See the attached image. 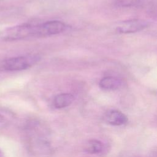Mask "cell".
Returning a JSON list of instances; mask_svg holds the SVG:
<instances>
[{
    "label": "cell",
    "mask_w": 157,
    "mask_h": 157,
    "mask_svg": "<svg viewBox=\"0 0 157 157\" xmlns=\"http://www.w3.org/2000/svg\"><path fill=\"white\" fill-rule=\"evenodd\" d=\"M99 85L103 90H115L121 86V80L115 77H105L99 81Z\"/></svg>",
    "instance_id": "5b68a950"
},
{
    "label": "cell",
    "mask_w": 157,
    "mask_h": 157,
    "mask_svg": "<svg viewBox=\"0 0 157 157\" xmlns=\"http://www.w3.org/2000/svg\"><path fill=\"white\" fill-rule=\"evenodd\" d=\"M3 120V117L0 114V123Z\"/></svg>",
    "instance_id": "9c48e42d"
},
{
    "label": "cell",
    "mask_w": 157,
    "mask_h": 157,
    "mask_svg": "<svg viewBox=\"0 0 157 157\" xmlns=\"http://www.w3.org/2000/svg\"><path fill=\"white\" fill-rule=\"evenodd\" d=\"M74 100V96L71 93H61L56 96L53 105L57 109H62L71 105Z\"/></svg>",
    "instance_id": "8992f818"
},
{
    "label": "cell",
    "mask_w": 157,
    "mask_h": 157,
    "mask_svg": "<svg viewBox=\"0 0 157 157\" xmlns=\"http://www.w3.org/2000/svg\"><path fill=\"white\" fill-rule=\"evenodd\" d=\"M66 25L60 21H48L40 23V37H47L63 33Z\"/></svg>",
    "instance_id": "3957f363"
},
{
    "label": "cell",
    "mask_w": 157,
    "mask_h": 157,
    "mask_svg": "<svg viewBox=\"0 0 157 157\" xmlns=\"http://www.w3.org/2000/svg\"><path fill=\"white\" fill-rule=\"evenodd\" d=\"M85 151L90 154H98L101 153L104 148L103 144L96 139L90 140L85 147Z\"/></svg>",
    "instance_id": "52a82bcc"
},
{
    "label": "cell",
    "mask_w": 157,
    "mask_h": 157,
    "mask_svg": "<svg viewBox=\"0 0 157 157\" xmlns=\"http://www.w3.org/2000/svg\"><path fill=\"white\" fill-rule=\"evenodd\" d=\"M105 121L113 126H121L126 124L128 121L127 117L118 110H110L104 116Z\"/></svg>",
    "instance_id": "277c9868"
},
{
    "label": "cell",
    "mask_w": 157,
    "mask_h": 157,
    "mask_svg": "<svg viewBox=\"0 0 157 157\" xmlns=\"http://www.w3.org/2000/svg\"><path fill=\"white\" fill-rule=\"evenodd\" d=\"M115 3L118 7H129L136 6L139 3V0H117Z\"/></svg>",
    "instance_id": "ba28073f"
},
{
    "label": "cell",
    "mask_w": 157,
    "mask_h": 157,
    "mask_svg": "<svg viewBox=\"0 0 157 157\" xmlns=\"http://www.w3.org/2000/svg\"><path fill=\"white\" fill-rule=\"evenodd\" d=\"M39 59L40 57L37 55L13 57L4 61L2 67L4 70L9 71H23L31 67Z\"/></svg>",
    "instance_id": "6da1fadb"
},
{
    "label": "cell",
    "mask_w": 157,
    "mask_h": 157,
    "mask_svg": "<svg viewBox=\"0 0 157 157\" xmlns=\"http://www.w3.org/2000/svg\"><path fill=\"white\" fill-rule=\"evenodd\" d=\"M149 26V23L144 20L133 19L121 22L117 28L119 33H132L142 31Z\"/></svg>",
    "instance_id": "7a4b0ae2"
}]
</instances>
